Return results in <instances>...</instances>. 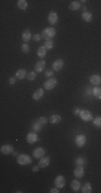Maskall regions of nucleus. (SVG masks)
I'll return each mask as SVG.
<instances>
[{"instance_id":"f257e3e1","label":"nucleus","mask_w":101,"mask_h":193,"mask_svg":"<svg viewBox=\"0 0 101 193\" xmlns=\"http://www.w3.org/2000/svg\"><path fill=\"white\" fill-rule=\"evenodd\" d=\"M55 34H56V29L53 27H47L45 29H43L41 36H42V39H44L45 41H48V40H52L53 37H55Z\"/></svg>"},{"instance_id":"f03ea898","label":"nucleus","mask_w":101,"mask_h":193,"mask_svg":"<svg viewBox=\"0 0 101 193\" xmlns=\"http://www.w3.org/2000/svg\"><path fill=\"white\" fill-rule=\"evenodd\" d=\"M16 162L20 165H28V164H31L32 159L28 155H18L16 158Z\"/></svg>"},{"instance_id":"7ed1b4c3","label":"nucleus","mask_w":101,"mask_h":193,"mask_svg":"<svg viewBox=\"0 0 101 193\" xmlns=\"http://www.w3.org/2000/svg\"><path fill=\"white\" fill-rule=\"evenodd\" d=\"M79 116L83 121H93L94 119L93 113L88 109H81V113Z\"/></svg>"},{"instance_id":"20e7f679","label":"nucleus","mask_w":101,"mask_h":193,"mask_svg":"<svg viewBox=\"0 0 101 193\" xmlns=\"http://www.w3.org/2000/svg\"><path fill=\"white\" fill-rule=\"evenodd\" d=\"M57 84H58V82H57V80L56 78H54V77H50V78H48L47 80H45L44 82V88L47 89V90H52V89H54L56 86H57Z\"/></svg>"},{"instance_id":"39448f33","label":"nucleus","mask_w":101,"mask_h":193,"mask_svg":"<svg viewBox=\"0 0 101 193\" xmlns=\"http://www.w3.org/2000/svg\"><path fill=\"white\" fill-rule=\"evenodd\" d=\"M54 185L56 188L61 189V188H63V187L66 186V178H65L63 175H58V176L55 178Z\"/></svg>"},{"instance_id":"423d86ee","label":"nucleus","mask_w":101,"mask_h":193,"mask_svg":"<svg viewBox=\"0 0 101 193\" xmlns=\"http://www.w3.org/2000/svg\"><path fill=\"white\" fill-rule=\"evenodd\" d=\"M74 177L77 178V179H81V178H83L85 175V170H84V166L83 165H76V168H74Z\"/></svg>"},{"instance_id":"0eeeda50","label":"nucleus","mask_w":101,"mask_h":193,"mask_svg":"<svg viewBox=\"0 0 101 193\" xmlns=\"http://www.w3.org/2000/svg\"><path fill=\"white\" fill-rule=\"evenodd\" d=\"M45 155V149L43 148V147H38V148H36L34 151H32V155H34L36 159H41L43 158Z\"/></svg>"},{"instance_id":"6e6552de","label":"nucleus","mask_w":101,"mask_h":193,"mask_svg":"<svg viewBox=\"0 0 101 193\" xmlns=\"http://www.w3.org/2000/svg\"><path fill=\"white\" fill-rule=\"evenodd\" d=\"M63 68V60L61 58L55 60L54 62H53V64H52V70H53V71L58 72L60 71Z\"/></svg>"},{"instance_id":"1a4fd4ad","label":"nucleus","mask_w":101,"mask_h":193,"mask_svg":"<svg viewBox=\"0 0 101 193\" xmlns=\"http://www.w3.org/2000/svg\"><path fill=\"white\" fill-rule=\"evenodd\" d=\"M0 151H1V153L2 155H11L13 153V151H14V148H13L12 145H9V144H5V145H2L1 148H0Z\"/></svg>"},{"instance_id":"9d476101","label":"nucleus","mask_w":101,"mask_h":193,"mask_svg":"<svg viewBox=\"0 0 101 193\" xmlns=\"http://www.w3.org/2000/svg\"><path fill=\"white\" fill-rule=\"evenodd\" d=\"M86 144V136L84 134H77L75 136V145L79 148L83 147Z\"/></svg>"},{"instance_id":"9b49d317","label":"nucleus","mask_w":101,"mask_h":193,"mask_svg":"<svg viewBox=\"0 0 101 193\" xmlns=\"http://www.w3.org/2000/svg\"><path fill=\"white\" fill-rule=\"evenodd\" d=\"M26 139H27V143L32 145L38 141V134L36 132H29L26 136Z\"/></svg>"},{"instance_id":"f8f14e48","label":"nucleus","mask_w":101,"mask_h":193,"mask_svg":"<svg viewBox=\"0 0 101 193\" xmlns=\"http://www.w3.org/2000/svg\"><path fill=\"white\" fill-rule=\"evenodd\" d=\"M47 19H48V23H50V25H56L58 23V14L53 11V12H50L48 14Z\"/></svg>"},{"instance_id":"ddd939ff","label":"nucleus","mask_w":101,"mask_h":193,"mask_svg":"<svg viewBox=\"0 0 101 193\" xmlns=\"http://www.w3.org/2000/svg\"><path fill=\"white\" fill-rule=\"evenodd\" d=\"M50 163V157H43L39 160V166L41 168H45L46 166H48Z\"/></svg>"},{"instance_id":"4468645a","label":"nucleus","mask_w":101,"mask_h":193,"mask_svg":"<svg viewBox=\"0 0 101 193\" xmlns=\"http://www.w3.org/2000/svg\"><path fill=\"white\" fill-rule=\"evenodd\" d=\"M43 96H44V89H43V88H39V89H37V90H36V91L34 92V94H32V99H34V101L41 100Z\"/></svg>"},{"instance_id":"2eb2a0df","label":"nucleus","mask_w":101,"mask_h":193,"mask_svg":"<svg viewBox=\"0 0 101 193\" xmlns=\"http://www.w3.org/2000/svg\"><path fill=\"white\" fill-rule=\"evenodd\" d=\"M22 39H23V41H24L25 43L29 42L30 40L32 39V34H31L29 29H25L24 31H23V34H22Z\"/></svg>"},{"instance_id":"dca6fc26","label":"nucleus","mask_w":101,"mask_h":193,"mask_svg":"<svg viewBox=\"0 0 101 193\" xmlns=\"http://www.w3.org/2000/svg\"><path fill=\"white\" fill-rule=\"evenodd\" d=\"M89 82L95 86H98L101 84V76L99 74H94L89 77Z\"/></svg>"},{"instance_id":"f3484780","label":"nucleus","mask_w":101,"mask_h":193,"mask_svg":"<svg viewBox=\"0 0 101 193\" xmlns=\"http://www.w3.org/2000/svg\"><path fill=\"white\" fill-rule=\"evenodd\" d=\"M44 69H45V61L44 60H40L34 66V71L36 72H42L44 71Z\"/></svg>"},{"instance_id":"a211bd4d","label":"nucleus","mask_w":101,"mask_h":193,"mask_svg":"<svg viewBox=\"0 0 101 193\" xmlns=\"http://www.w3.org/2000/svg\"><path fill=\"white\" fill-rule=\"evenodd\" d=\"M71 189L73 190V191H75V192L81 189V182L77 178H75V179H73V180L71 181Z\"/></svg>"},{"instance_id":"6ab92c4d","label":"nucleus","mask_w":101,"mask_h":193,"mask_svg":"<svg viewBox=\"0 0 101 193\" xmlns=\"http://www.w3.org/2000/svg\"><path fill=\"white\" fill-rule=\"evenodd\" d=\"M60 121H61V116H59L57 114H54L50 117V122L52 125H57Z\"/></svg>"},{"instance_id":"aec40b11","label":"nucleus","mask_w":101,"mask_h":193,"mask_svg":"<svg viewBox=\"0 0 101 193\" xmlns=\"http://www.w3.org/2000/svg\"><path fill=\"white\" fill-rule=\"evenodd\" d=\"M26 76H27V72H26L25 69H20L16 72L15 77H16L17 80H24V77H26Z\"/></svg>"},{"instance_id":"412c9836","label":"nucleus","mask_w":101,"mask_h":193,"mask_svg":"<svg viewBox=\"0 0 101 193\" xmlns=\"http://www.w3.org/2000/svg\"><path fill=\"white\" fill-rule=\"evenodd\" d=\"M82 18L86 23H90V21H93V14L90 12H84L82 14Z\"/></svg>"},{"instance_id":"4be33fe9","label":"nucleus","mask_w":101,"mask_h":193,"mask_svg":"<svg viewBox=\"0 0 101 193\" xmlns=\"http://www.w3.org/2000/svg\"><path fill=\"white\" fill-rule=\"evenodd\" d=\"M81 8V1H72L70 5H69V9L71 10V11H76V10H79Z\"/></svg>"},{"instance_id":"5701e85b","label":"nucleus","mask_w":101,"mask_h":193,"mask_svg":"<svg viewBox=\"0 0 101 193\" xmlns=\"http://www.w3.org/2000/svg\"><path fill=\"white\" fill-rule=\"evenodd\" d=\"M46 48L44 46H40L37 50V55H38V57L40 58H44L45 56H46Z\"/></svg>"},{"instance_id":"b1692460","label":"nucleus","mask_w":101,"mask_h":193,"mask_svg":"<svg viewBox=\"0 0 101 193\" xmlns=\"http://www.w3.org/2000/svg\"><path fill=\"white\" fill-rule=\"evenodd\" d=\"M42 125L39 122V120H37V121H34L32 122V126H31V128H32V131H36V132H39V131L42 130Z\"/></svg>"},{"instance_id":"393cba45","label":"nucleus","mask_w":101,"mask_h":193,"mask_svg":"<svg viewBox=\"0 0 101 193\" xmlns=\"http://www.w3.org/2000/svg\"><path fill=\"white\" fill-rule=\"evenodd\" d=\"M28 7V2L26 0H18L17 1V8L21 10H26Z\"/></svg>"},{"instance_id":"a878e982","label":"nucleus","mask_w":101,"mask_h":193,"mask_svg":"<svg viewBox=\"0 0 101 193\" xmlns=\"http://www.w3.org/2000/svg\"><path fill=\"white\" fill-rule=\"evenodd\" d=\"M93 191L92 189V185L89 184V182H85L84 186L82 187V192L83 193H90Z\"/></svg>"},{"instance_id":"bb28decb","label":"nucleus","mask_w":101,"mask_h":193,"mask_svg":"<svg viewBox=\"0 0 101 193\" xmlns=\"http://www.w3.org/2000/svg\"><path fill=\"white\" fill-rule=\"evenodd\" d=\"M93 94L94 96H96L98 100H101V88L100 87H95L93 89Z\"/></svg>"},{"instance_id":"cd10ccee","label":"nucleus","mask_w":101,"mask_h":193,"mask_svg":"<svg viewBox=\"0 0 101 193\" xmlns=\"http://www.w3.org/2000/svg\"><path fill=\"white\" fill-rule=\"evenodd\" d=\"M27 80H30V82H32V80H34L36 78H37V72L36 71H30L27 73Z\"/></svg>"},{"instance_id":"c85d7f7f","label":"nucleus","mask_w":101,"mask_h":193,"mask_svg":"<svg viewBox=\"0 0 101 193\" xmlns=\"http://www.w3.org/2000/svg\"><path fill=\"white\" fill-rule=\"evenodd\" d=\"M93 125L96 128H99L101 129V116H97V117H95L93 119Z\"/></svg>"},{"instance_id":"c756f323","label":"nucleus","mask_w":101,"mask_h":193,"mask_svg":"<svg viewBox=\"0 0 101 193\" xmlns=\"http://www.w3.org/2000/svg\"><path fill=\"white\" fill-rule=\"evenodd\" d=\"M43 46L45 47L46 50H52V48L54 47V42H53V40L45 41V43H44V45H43Z\"/></svg>"},{"instance_id":"7c9ffc66","label":"nucleus","mask_w":101,"mask_h":193,"mask_svg":"<svg viewBox=\"0 0 101 193\" xmlns=\"http://www.w3.org/2000/svg\"><path fill=\"white\" fill-rule=\"evenodd\" d=\"M21 50L24 53V54H27V53H29V50H30V47L29 45H28V43H24L23 45H22L21 47Z\"/></svg>"},{"instance_id":"2f4dec72","label":"nucleus","mask_w":101,"mask_h":193,"mask_svg":"<svg viewBox=\"0 0 101 193\" xmlns=\"http://www.w3.org/2000/svg\"><path fill=\"white\" fill-rule=\"evenodd\" d=\"M75 165H84L85 164V158L84 157H79L75 159Z\"/></svg>"},{"instance_id":"473e14b6","label":"nucleus","mask_w":101,"mask_h":193,"mask_svg":"<svg viewBox=\"0 0 101 193\" xmlns=\"http://www.w3.org/2000/svg\"><path fill=\"white\" fill-rule=\"evenodd\" d=\"M39 120V122L42 125V126H45L46 125L47 122H48V118H46V117H40L38 119Z\"/></svg>"},{"instance_id":"72a5a7b5","label":"nucleus","mask_w":101,"mask_h":193,"mask_svg":"<svg viewBox=\"0 0 101 193\" xmlns=\"http://www.w3.org/2000/svg\"><path fill=\"white\" fill-rule=\"evenodd\" d=\"M41 39H42V36L39 34H36L32 36V40L36 41V42H39V41H41Z\"/></svg>"},{"instance_id":"f704fd0d","label":"nucleus","mask_w":101,"mask_h":193,"mask_svg":"<svg viewBox=\"0 0 101 193\" xmlns=\"http://www.w3.org/2000/svg\"><path fill=\"white\" fill-rule=\"evenodd\" d=\"M53 74H54V71H53V70H48V71L45 72V76H46V77H52Z\"/></svg>"},{"instance_id":"c9c22d12","label":"nucleus","mask_w":101,"mask_h":193,"mask_svg":"<svg viewBox=\"0 0 101 193\" xmlns=\"http://www.w3.org/2000/svg\"><path fill=\"white\" fill-rule=\"evenodd\" d=\"M15 78H16V77H10V78H9V83L11 85H14L16 83V80H15Z\"/></svg>"},{"instance_id":"e433bc0d","label":"nucleus","mask_w":101,"mask_h":193,"mask_svg":"<svg viewBox=\"0 0 101 193\" xmlns=\"http://www.w3.org/2000/svg\"><path fill=\"white\" fill-rule=\"evenodd\" d=\"M50 193H58V192H59V189H58V188H56V187H55V188H53V189H50Z\"/></svg>"},{"instance_id":"4c0bfd02","label":"nucleus","mask_w":101,"mask_h":193,"mask_svg":"<svg viewBox=\"0 0 101 193\" xmlns=\"http://www.w3.org/2000/svg\"><path fill=\"white\" fill-rule=\"evenodd\" d=\"M39 168H41L39 166V164H38V165H36V166H34V168H32V172H38Z\"/></svg>"},{"instance_id":"58836bf2","label":"nucleus","mask_w":101,"mask_h":193,"mask_svg":"<svg viewBox=\"0 0 101 193\" xmlns=\"http://www.w3.org/2000/svg\"><path fill=\"white\" fill-rule=\"evenodd\" d=\"M73 113H74V115H80L81 109H74V111H73Z\"/></svg>"},{"instance_id":"ea45409f","label":"nucleus","mask_w":101,"mask_h":193,"mask_svg":"<svg viewBox=\"0 0 101 193\" xmlns=\"http://www.w3.org/2000/svg\"><path fill=\"white\" fill-rule=\"evenodd\" d=\"M12 155H14V157H15V155H17V152H16V151H15V152H14V151H13V153H12Z\"/></svg>"}]
</instances>
